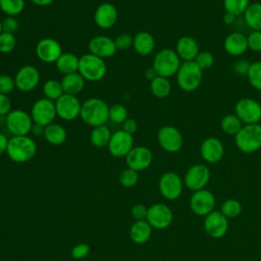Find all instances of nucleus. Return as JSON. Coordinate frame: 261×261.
Segmentation results:
<instances>
[{"mask_svg": "<svg viewBox=\"0 0 261 261\" xmlns=\"http://www.w3.org/2000/svg\"><path fill=\"white\" fill-rule=\"evenodd\" d=\"M117 17L118 12L116 7L108 2L100 4L94 13V21L96 25L103 30L112 28L115 24Z\"/></svg>", "mask_w": 261, "mask_h": 261, "instance_id": "5701e85b", "label": "nucleus"}, {"mask_svg": "<svg viewBox=\"0 0 261 261\" xmlns=\"http://www.w3.org/2000/svg\"><path fill=\"white\" fill-rule=\"evenodd\" d=\"M16 45V40L13 34H8L2 32L0 34V52L10 53Z\"/></svg>", "mask_w": 261, "mask_h": 261, "instance_id": "37998d69", "label": "nucleus"}, {"mask_svg": "<svg viewBox=\"0 0 261 261\" xmlns=\"http://www.w3.org/2000/svg\"><path fill=\"white\" fill-rule=\"evenodd\" d=\"M152 229L153 227L146 219L136 220L130 226L129 237L136 244H145L150 240L152 236Z\"/></svg>", "mask_w": 261, "mask_h": 261, "instance_id": "bb28decb", "label": "nucleus"}, {"mask_svg": "<svg viewBox=\"0 0 261 261\" xmlns=\"http://www.w3.org/2000/svg\"><path fill=\"white\" fill-rule=\"evenodd\" d=\"M248 47L254 52L261 51V31H252V33L247 36Z\"/></svg>", "mask_w": 261, "mask_h": 261, "instance_id": "49530a36", "label": "nucleus"}, {"mask_svg": "<svg viewBox=\"0 0 261 261\" xmlns=\"http://www.w3.org/2000/svg\"><path fill=\"white\" fill-rule=\"evenodd\" d=\"M194 61L202 71H205L212 67V65L214 64V56L210 51L204 50L199 52Z\"/></svg>", "mask_w": 261, "mask_h": 261, "instance_id": "79ce46f5", "label": "nucleus"}, {"mask_svg": "<svg viewBox=\"0 0 261 261\" xmlns=\"http://www.w3.org/2000/svg\"><path fill=\"white\" fill-rule=\"evenodd\" d=\"M243 210L242 204L237 199H227L225 200L220 208V212L227 218H236L241 215Z\"/></svg>", "mask_w": 261, "mask_h": 261, "instance_id": "c9c22d12", "label": "nucleus"}, {"mask_svg": "<svg viewBox=\"0 0 261 261\" xmlns=\"http://www.w3.org/2000/svg\"><path fill=\"white\" fill-rule=\"evenodd\" d=\"M37 153V144L29 136H12L8 140L6 154L16 163H24L34 158Z\"/></svg>", "mask_w": 261, "mask_h": 261, "instance_id": "f03ea898", "label": "nucleus"}, {"mask_svg": "<svg viewBox=\"0 0 261 261\" xmlns=\"http://www.w3.org/2000/svg\"><path fill=\"white\" fill-rule=\"evenodd\" d=\"M7 145H8V139H7V137L0 133V155H2L3 153L6 152Z\"/></svg>", "mask_w": 261, "mask_h": 261, "instance_id": "6e6d98bb", "label": "nucleus"}, {"mask_svg": "<svg viewBox=\"0 0 261 261\" xmlns=\"http://www.w3.org/2000/svg\"><path fill=\"white\" fill-rule=\"evenodd\" d=\"M55 108L57 116L63 120L71 121L80 116L82 103L76 96L63 94L55 101Z\"/></svg>", "mask_w": 261, "mask_h": 261, "instance_id": "2eb2a0df", "label": "nucleus"}, {"mask_svg": "<svg viewBox=\"0 0 261 261\" xmlns=\"http://www.w3.org/2000/svg\"><path fill=\"white\" fill-rule=\"evenodd\" d=\"M127 108L122 104H113L109 107V119L115 123H122L127 118Z\"/></svg>", "mask_w": 261, "mask_h": 261, "instance_id": "ea45409f", "label": "nucleus"}, {"mask_svg": "<svg viewBox=\"0 0 261 261\" xmlns=\"http://www.w3.org/2000/svg\"><path fill=\"white\" fill-rule=\"evenodd\" d=\"M24 0H0V9L7 16H16L24 9Z\"/></svg>", "mask_w": 261, "mask_h": 261, "instance_id": "e433bc0d", "label": "nucleus"}, {"mask_svg": "<svg viewBox=\"0 0 261 261\" xmlns=\"http://www.w3.org/2000/svg\"><path fill=\"white\" fill-rule=\"evenodd\" d=\"M250 5V0H223L225 12L234 14L237 17L243 15Z\"/></svg>", "mask_w": 261, "mask_h": 261, "instance_id": "4c0bfd02", "label": "nucleus"}, {"mask_svg": "<svg viewBox=\"0 0 261 261\" xmlns=\"http://www.w3.org/2000/svg\"><path fill=\"white\" fill-rule=\"evenodd\" d=\"M134 37L129 34H120L114 39V43L117 50H126L133 47Z\"/></svg>", "mask_w": 261, "mask_h": 261, "instance_id": "c03bdc74", "label": "nucleus"}, {"mask_svg": "<svg viewBox=\"0 0 261 261\" xmlns=\"http://www.w3.org/2000/svg\"><path fill=\"white\" fill-rule=\"evenodd\" d=\"M43 93H44L45 98H47L53 102L58 100L64 94L61 83L56 80L46 81L43 86Z\"/></svg>", "mask_w": 261, "mask_h": 261, "instance_id": "f704fd0d", "label": "nucleus"}, {"mask_svg": "<svg viewBox=\"0 0 261 261\" xmlns=\"http://www.w3.org/2000/svg\"><path fill=\"white\" fill-rule=\"evenodd\" d=\"M1 23L2 32L8 34H14L19 28V22L15 16H6L1 20Z\"/></svg>", "mask_w": 261, "mask_h": 261, "instance_id": "de8ad7c7", "label": "nucleus"}, {"mask_svg": "<svg viewBox=\"0 0 261 261\" xmlns=\"http://www.w3.org/2000/svg\"><path fill=\"white\" fill-rule=\"evenodd\" d=\"M216 205V199L212 192L203 189L193 193L190 199V208L198 216H206L211 213Z\"/></svg>", "mask_w": 261, "mask_h": 261, "instance_id": "ddd939ff", "label": "nucleus"}, {"mask_svg": "<svg viewBox=\"0 0 261 261\" xmlns=\"http://www.w3.org/2000/svg\"><path fill=\"white\" fill-rule=\"evenodd\" d=\"M57 113L55 108V102L45 97L37 100L32 106L31 117L35 123L47 126L48 124L54 122Z\"/></svg>", "mask_w": 261, "mask_h": 261, "instance_id": "f8f14e48", "label": "nucleus"}, {"mask_svg": "<svg viewBox=\"0 0 261 261\" xmlns=\"http://www.w3.org/2000/svg\"><path fill=\"white\" fill-rule=\"evenodd\" d=\"M240 261H244V260H240Z\"/></svg>", "mask_w": 261, "mask_h": 261, "instance_id": "680f3d73", "label": "nucleus"}, {"mask_svg": "<svg viewBox=\"0 0 261 261\" xmlns=\"http://www.w3.org/2000/svg\"><path fill=\"white\" fill-rule=\"evenodd\" d=\"M157 141L160 147L168 153L178 152L184 145V138L178 128L173 125H164L157 133Z\"/></svg>", "mask_w": 261, "mask_h": 261, "instance_id": "9b49d317", "label": "nucleus"}, {"mask_svg": "<svg viewBox=\"0 0 261 261\" xmlns=\"http://www.w3.org/2000/svg\"><path fill=\"white\" fill-rule=\"evenodd\" d=\"M107 148L113 157H125L134 148V137L123 129L116 130L111 135Z\"/></svg>", "mask_w": 261, "mask_h": 261, "instance_id": "f3484780", "label": "nucleus"}, {"mask_svg": "<svg viewBox=\"0 0 261 261\" xmlns=\"http://www.w3.org/2000/svg\"><path fill=\"white\" fill-rule=\"evenodd\" d=\"M33 123L31 114L22 109H12L5 116V125L12 136H28Z\"/></svg>", "mask_w": 261, "mask_h": 261, "instance_id": "0eeeda50", "label": "nucleus"}, {"mask_svg": "<svg viewBox=\"0 0 261 261\" xmlns=\"http://www.w3.org/2000/svg\"><path fill=\"white\" fill-rule=\"evenodd\" d=\"M243 125L244 123L234 113L226 114L220 120V128L224 134L228 136H236Z\"/></svg>", "mask_w": 261, "mask_h": 261, "instance_id": "72a5a7b5", "label": "nucleus"}, {"mask_svg": "<svg viewBox=\"0 0 261 261\" xmlns=\"http://www.w3.org/2000/svg\"><path fill=\"white\" fill-rule=\"evenodd\" d=\"M40 77V72L35 66H21L14 75L15 88L21 92H31L39 85Z\"/></svg>", "mask_w": 261, "mask_h": 261, "instance_id": "a211bd4d", "label": "nucleus"}, {"mask_svg": "<svg viewBox=\"0 0 261 261\" xmlns=\"http://www.w3.org/2000/svg\"><path fill=\"white\" fill-rule=\"evenodd\" d=\"M243 15L246 24L252 31H261V2L250 3Z\"/></svg>", "mask_w": 261, "mask_h": 261, "instance_id": "7c9ffc66", "label": "nucleus"}, {"mask_svg": "<svg viewBox=\"0 0 261 261\" xmlns=\"http://www.w3.org/2000/svg\"><path fill=\"white\" fill-rule=\"evenodd\" d=\"M150 91L156 98H166L171 92V84L167 77L157 75L150 82Z\"/></svg>", "mask_w": 261, "mask_h": 261, "instance_id": "473e14b6", "label": "nucleus"}, {"mask_svg": "<svg viewBox=\"0 0 261 261\" xmlns=\"http://www.w3.org/2000/svg\"><path fill=\"white\" fill-rule=\"evenodd\" d=\"M146 220L153 228L165 229L172 223L173 213L167 205L156 203L148 208Z\"/></svg>", "mask_w": 261, "mask_h": 261, "instance_id": "4468645a", "label": "nucleus"}, {"mask_svg": "<svg viewBox=\"0 0 261 261\" xmlns=\"http://www.w3.org/2000/svg\"><path fill=\"white\" fill-rule=\"evenodd\" d=\"M79 62H80V57H77L73 53L66 52L60 55V57L57 59L55 64L58 71L65 75L68 73L76 72L79 70Z\"/></svg>", "mask_w": 261, "mask_h": 261, "instance_id": "c756f323", "label": "nucleus"}, {"mask_svg": "<svg viewBox=\"0 0 261 261\" xmlns=\"http://www.w3.org/2000/svg\"><path fill=\"white\" fill-rule=\"evenodd\" d=\"M147 212H148V208H146L142 204H137V205L133 206V208L130 210V214H132V216L136 220H144V219H146Z\"/></svg>", "mask_w": 261, "mask_h": 261, "instance_id": "3c124183", "label": "nucleus"}, {"mask_svg": "<svg viewBox=\"0 0 261 261\" xmlns=\"http://www.w3.org/2000/svg\"><path fill=\"white\" fill-rule=\"evenodd\" d=\"M236 15L232 14V13H229V12H225L222 16V20L225 24L227 25H230V24H233L234 21H236Z\"/></svg>", "mask_w": 261, "mask_h": 261, "instance_id": "5fc2aeb1", "label": "nucleus"}, {"mask_svg": "<svg viewBox=\"0 0 261 261\" xmlns=\"http://www.w3.org/2000/svg\"><path fill=\"white\" fill-rule=\"evenodd\" d=\"M234 114L244 124H254L261 121V104L253 98H242L234 105Z\"/></svg>", "mask_w": 261, "mask_h": 261, "instance_id": "6e6552de", "label": "nucleus"}, {"mask_svg": "<svg viewBox=\"0 0 261 261\" xmlns=\"http://www.w3.org/2000/svg\"><path fill=\"white\" fill-rule=\"evenodd\" d=\"M211 177L210 169L205 164H194L192 165L184 176V184L185 186L193 191H199L205 189V187L208 185Z\"/></svg>", "mask_w": 261, "mask_h": 261, "instance_id": "9d476101", "label": "nucleus"}, {"mask_svg": "<svg viewBox=\"0 0 261 261\" xmlns=\"http://www.w3.org/2000/svg\"><path fill=\"white\" fill-rule=\"evenodd\" d=\"M175 75L178 87L185 92L196 91L203 80V71L195 61H182Z\"/></svg>", "mask_w": 261, "mask_h": 261, "instance_id": "39448f33", "label": "nucleus"}, {"mask_svg": "<svg viewBox=\"0 0 261 261\" xmlns=\"http://www.w3.org/2000/svg\"><path fill=\"white\" fill-rule=\"evenodd\" d=\"M11 101L7 95L0 94V116H6L11 111Z\"/></svg>", "mask_w": 261, "mask_h": 261, "instance_id": "603ef678", "label": "nucleus"}, {"mask_svg": "<svg viewBox=\"0 0 261 261\" xmlns=\"http://www.w3.org/2000/svg\"><path fill=\"white\" fill-rule=\"evenodd\" d=\"M14 88H15L14 77H11L8 74L0 75V94L8 95L14 90Z\"/></svg>", "mask_w": 261, "mask_h": 261, "instance_id": "a18cd8bd", "label": "nucleus"}, {"mask_svg": "<svg viewBox=\"0 0 261 261\" xmlns=\"http://www.w3.org/2000/svg\"><path fill=\"white\" fill-rule=\"evenodd\" d=\"M139 180V174L138 171L127 167L123 169L119 175V182L124 188H133L137 185Z\"/></svg>", "mask_w": 261, "mask_h": 261, "instance_id": "a19ab883", "label": "nucleus"}, {"mask_svg": "<svg viewBox=\"0 0 261 261\" xmlns=\"http://www.w3.org/2000/svg\"><path fill=\"white\" fill-rule=\"evenodd\" d=\"M152 160V152L149 148L145 146L134 147L125 156V162L127 167L136 171H142L147 169L151 165Z\"/></svg>", "mask_w": 261, "mask_h": 261, "instance_id": "aec40b11", "label": "nucleus"}, {"mask_svg": "<svg viewBox=\"0 0 261 261\" xmlns=\"http://www.w3.org/2000/svg\"><path fill=\"white\" fill-rule=\"evenodd\" d=\"M175 52L180 60L194 61L200 52L198 42L191 36H182L176 42Z\"/></svg>", "mask_w": 261, "mask_h": 261, "instance_id": "393cba45", "label": "nucleus"}, {"mask_svg": "<svg viewBox=\"0 0 261 261\" xmlns=\"http://www.w3.org/2000/svg\"><path fill=\"white\" fill-rule=\"evenodd\" d=\"M90 252V246L88 244H77L71 250V256L74 259H83Z\"/></svg>", "mask_w": 261, "mask_h": 261, "instance_id": "09e8293b", "label": "nucleus"}, {"mask_svg": "<svg viewBox=\"0 0 261 261\" xmlns=\"http://www.w3.org/2000/svg\"><path fill=\"white\" fill-rule=\"evenodd\" d=\"M85 79L79 73V71H76L63 75L60 83L64 94L76 96L83 91L85 87Z\"/></svg>", "mask_w": 261, "mask_h": 261, "instance_id": "cd10ccee", "label": "nucleus"}, {"mask_svg": "<svg viewBox=\"0 0 261 261\" xmlns=\"http://www.w3.org/2000/svg\"><path fill=\"white\" fill-rule=\"evenodd\" d=\"M88 48L91 54L102 59L112 57L117 51L114 40L107 36H96L92 38L89 42Z\"/></svg>", "mask_w": 261, "mask_h": 261, "instance_id": "4be33fe9", "label": "nucleus"}, {"mask_svg": "<svg viewBox=\"0 0 261 261\" xmlns=\"http://www.w3.org/2000/svg\"><path fill=\"white\" fill-rule=\"evenodd\" d=\"M62 53L60 43L52 38H43L36 45V55L45 63H55Z\"/></svg>", "mask_w": 261, "mask_h": 261, "instance_id": "6ab92c4d", "label": "nucleus"}, {"mask_svg": "<svg viewBox=\"0 0 261 261\" xmlns=\"http://www.w3.org/2000/svg\"><path fill=\"white\" fill-rule=\"evenodd\" d=\"M237 148L245 153L251 154L261 148V124H244L234 136Z\"/></svg>", "mask_w": 261, "mask_h": 261, "instance_id": "7ed1b4c3", "label": "nucleus"}, {"mask_svg": "<svg viewBox=\"0 0 261 261\" xmlns=\"http://www.w3.org/2000/svg\"><path fill=\"white\" fill-rule=\"evenodd\" d=\"M200 154L205 162L215 164L219 162L224 155L223 143L216 137H208L201 143Z\"/></svg>", "mask_w": 261, "mask_h": 261, "instance_id": "412c9836", "label": "nucleus"}, {"mask_svg": "<svg viewBox=\"0 0 261 261\" xmlns=\"http://www.w3.org/2000/svg\"><path fill=\"white\" fill-rule=\"evenodd\" d=\"M157 75H158L157 72L155 71V69H154L152 66H151V67H148V68L146 69V71H145V77H146L147 80H149L150 82H151L152 80H154Z\"/></svg>", "mask_w": 261, "mask_h": 261, "instance_id": "13d9d810", "label": "nucleus"}, {"mask_svg": "<svg viewBox=\"0 0 261 261\" xmlns=\"http://www.w3.org/2000/svg\"><path fill=\"white\" fill-rule=\"evenodd\" d=\"M180 64L181 60L175 50L163 48L155 54L152 67L155 69L158 75L168 79L176 74Z\"/></svg>", "mask_w": 261, "mask_h": 261, "instance_id": "20e7f679", "label": "nucleus"}, {"mask_svg": "<svg viewBox=\"0 0 261 261\" xmlns=\"http://www.w3.org/2000/svg\"><path fill=\"white\" fill-rule=\"evenodd\" d=\"M33 4L37 6H48L50 5L54 0H30Z\"/></svg>", "mask_w": 261, "mask_h": 261, "instance_id": "bf43d9fd", "label": "nucleus"}, {"mask_svg": "<svg viewBox=\"0 0 261 261\" xmlns=\"http://www.w3.org/2000/svg\"><path fill=\"white\" fill-rule=\"evenodd\" d=\"M184 179L174 171L164 172L158 181L159 192L163 198L169 201L180 197L184 190Z\"/></svg>", "mask_w": 261, "mask_h": 261, "instance_id": "1a4fd4ad", "label": "nucleus"}, {"mask_svg": "<svg viewBox=\"0 0 261 261\" xmlns=\"http://www.w3.org/2000/svg\"><path fill=\"white\" fill-rule=\"evenodd\" d=\"M204 229L206 233L212 239H221L228 230V219L220 212V210H213L205 216Z\"/></svg>", "mask_w": 261, "mask_h": 261, "instance_id": "dca6fc26", "label": "nucleus"}, {"mask_svg": "<svg viewBox=\"0 0 261 261\" xmlns=\"http://www.w3.org/2000/svg\"><path fill=\"white\" fill-rule=\"evenodd\" d=\"M111 132L108 126L100 125V126H95L93 127L91 134H90V141L91 144L94 147L97 148H103L107 147L108 143L111 138Z\"/></svg>", "mask_w": 261, "mask_h": 261, "instance_id": "2f4dec72", "label": "nucleus"}, {"mask_svg": "<svg viewBox=\"0 0 261 261\" xmlns=\"http://www.w3.org/2000/svg\"><path fill=\"white\" fill-rule=\"evenodd\" d=\"M133 48L141 56L150 55L155 48V39L149 32H139L134 36Z\"/></svg>", "mask_w": 261, "mask_h": 261, "instance_id": "a878e982", "label": "nucleus"}, {"mask_svg": "<svg viewBox=\"0 0 261 261\" xmlns=\"http://www.w3.org/2000/svg\"><path fill=\"white\" fill-rule=\"evenodd\" d=\"M43 136L49 144L54 146H59L65 142L67 134L65 128L62 125H60L59 123L52 122L47 126H45Z\"/></svg>", "mask_w": 261, "mask_h": 261, "instance_id": "c85d7f7f", "label": "nucleus"}, {"mask_svg": "<svg viewBox=\"0 0 261 261\" xmlns=\"http://www.w3.org/2000/svg\"><path fill=\"white\" fill-rule=\"evenodd\" d=\"M44 129H45V126L34 122L33 126H32V129H31V133H33L35 136L39 137L41 135H44Z\"/></svg>", "mask_w": 261, "mask_h": 261, "instance_id": "4d7b16f0", "label": "nucleus"}, {"mask_svg": "<svg viewBox=\"0 0 261 261\" xmlns=\"http://www.w3.org/2000/svg\"><path fill=\"white\" fill-rule=\"evenodd\" d=\"M77 71L85 81L99 82L105 76L107 66L104 59L91 53H87L80 57Z\"/></svg>", "mask_w": 261, "mask_h": 261, "instance_id": "423d86ee", "label": "nucleus"}, {"mask_svg": "<svg viewBox=\"0 0 261 261\" xmlns=\"http://www.w3.org/2000/svg\"><path fill=\"white\" fill-rule=\"evenodd\" d=\"M80 117L90 126L104 125L109 120V106L100 98H90L82 104Z\"/></svg>", "mask_w": 261, "mask_h": 261, "instance_id": "f257e3e1", "label": "nucleus"}, {"mask_svg": "<svg viewBox=\"0 0 261 261\" xmlns=\"http://www.w3.org/2000/svg\"><path fill=\"white\" fill-rule=\"evenodd\" d=\"M250 65L251 63L246 60V59H240L238 60L233 66H232V69H233V72L240 76H244L246 75L247 76V73L249 71V68H250Z\"/></svg>", "mask_w": 261, "mask_h": 261, "instance_id": "8fccbe9b", "label": "nucleus"}, {"mask_svg": "<svg viewBox=\"0 0 261 261\" xmlns=\"http://www.w3.org/2000/svg\"><path fill=\"white\" fill-rule=\"evenodd\" d=\"M2 33V23H1V20H0V34Z\"/></svg>", "mask_w": 261, "mask_h": 261, "instance_id": "052dcab7", "label": "nucleus"}, {"mask_svg": "<svg viewBox=\"0 0 261 261\" xmlns=\"http://www.w3.org/2000/svg\"><path fill=\"white\" fill-rule=\"evenodd\" d=\"M250 85L257 91H261V61H254L251 63L247 73Z\"/></svg>", "mask_w": 261, "mask_h": 261, "instance_id": "58836bf2", "label": "nucleus"}, {"mask_svg": "<svg viewBox=\"0 0 261 261\" xmlns=\"http://www.w3.org/2000/svg\"><path fill=\"white\" fill-rule=\"evenodd\" d=\"M137 128H138V123H137V121H136L135 119H133V118H126V119L122 122V128H121V129H123L124 132H126V133H128V134H130V135H133L134 133H136Z\"/></svg>", "mask_w": 261, "mask_h": 261, "instance_id": "864d4df0", "label": "nucleus"}, {"mask_svg": "<svg viewBox=\"0 0 261 261\" xmlns=\"http://www.w3.org/2000/svg\"><path fill=\"white\" fill-rule=\"evenodd\" d=\"M223 48L230 56H242L249 49L247 36L240 32H233L227 35L223 41Z\"/></svg>", "mask_w": 261, "mask_h": 261, "instance_id": "b1692460", "label": "nucleus"}]
</instances>
